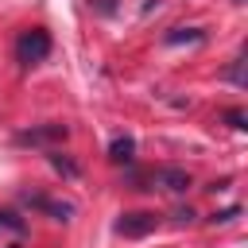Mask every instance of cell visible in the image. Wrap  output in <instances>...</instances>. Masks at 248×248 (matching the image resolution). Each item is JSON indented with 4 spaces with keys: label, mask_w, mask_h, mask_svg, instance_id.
<instances>
[{
    "label": "cell",
    "mask_w": 248,
    "mask_h": 248,
    "mask_svg": "<svg viewBox=\"0 0 248 248\" xmlns=\"http://www.w3.org/2000/svg\"><path fill=\"white\" fill-rule=\"evenodd\" d=\"M50 54V35L46 31H23L19 39H16V62L19 66H35V62H43Z\"/></svg>",
    "instance_id": "6da1fadb"
},
{
    "label": "cell",
    "mask_w": 248,
    "mask_h": 248,
    "mask_svg": "<svg viewBox=\"0 0 248 248\" xmlns=\"http://www.w3.org/2000/svg\"><path fill=\"white\" fill-rule=\"evenodd\" d=\"M155 225H159V217H155V213L132 209V213H120L116 232H120V236H147V232H155Z\"/></svg>",
    "instance_id": "7a4b0ae2"
},
{
    "label": "cell",
    "mask_w": 248,
    "mask_h": 248,
    "mask_svg": "<svg viewBox=\"0 0 248 248\" xmlns=\"http://www.w3.org/2000/svg\"><path fill=\"white\" fill-rule=\"evenodd\" d=\"M66 136H70L66 124H39V128L19 132L16 143H23V147H39V143H58V140H66Z\"/></svg>",
    "instance_id": "3957f363"
},
{
    "label": "cell",
    "mask_w": 248,
    "mask_h": 248,
    "mask_svg": "<svg viewBox=\"0 0 248 248\" xmlns=\"http://www.w3.org/2000/svg\"><path fill=\"white\" fill-rule=\"evenodd\" d=\"M151 182H159L163 190H170V194H182L186 186H190V174L186 170H178V167H163V170H155L151 174Z\"/></svg>",
    "instance_id": "277c9868"
},
{
    "label": "cell",
    "mask_w": 248,
    "mask_h": 248,
    "mask_svg": "<svg viewBox=\"0 0 248 248\" xmlns=\"http://www.w3.org/2000/svg\"><path fill=\"white\" fill-rule=\"evenodd\" d=\"M27 205L50 213L54 221H70V217H74V205H70V202H50V198H43V194H27Z\"/></svg>",
    "instance_id": "5b68a950"
},
{
    "label": "cell",
    "mask_w": 248,
    "mask_h": 248,
    "mask_svg": "<svg viewBox=\"0 0 248 248\" xmlns=\"http://www.w3.org/2000/svg\"><path fill=\"white\" fill-rule=\"evenodd\" d=\"M132 155H136V140L132 136H116L108 143V159L112 163H132Z\"/></svg>",
    "instance_id": "8992f818"
},
{
    "label": "cell",
    "mask_w": 248,
    "mask_h": 248,
    "mask_svg": "<svg viewBox=\"0 0 248 248\" xmlns=\"http://www.w3.org/2000/svg\"><path fill=\"white\" fill-rule=\"evenodd\" d=\"M163 43H167V46H178V43H202V27H174V31H167Z\"/></svg>",
    "instance_id": "52a82bcc"
},
{
    "label": "cell",
    "mask_w": 248,
    "mask_h": 248,
    "mask_svg": "<svg viewBox=\"0 0 248 248\" xmlns=\"http://www.w3.org/2000/svg\"><path fill=\"white\" fill-rule=\"evenodd\" d=\"M50 167L54 170H62L66 178H78V163H70L66 155H58V151H50Z\"/></svg>",
    "instance_id": "ba28073f"
},
{
    "label": "cell",
    "mask_w": 248,
    "mask_h": 248,
    "mask_svg": "<svg viewBox=\"0 0 248 248\" xmlns=\"http://www.w3.org/2000/svg\"><path fill=\"white\" fill-rule=\"evenodd\" d=\"M0 229H8V232L19 236V232H23V221H19L16 213H0Z\"/></svg>",
    "instance_id": "9c48e42d"
},
{
    "label": "cell",
    "mask_w": 248,
    "mask_h": 248,
    "mask_svg": "<svg viewBox=\"0 0 248 248\" xmlns=\"http://www.w3.org/2000/svg\"><path fill=\"white\" fill-rule=\"evenodd\" d=\"M229 81H236V85H244V58H236V62L229 66Z\"/></svg>",
    "instance_id": "30bf717a"
},
{
    "label": "cell",
    "mask_w": 248,
    "mask_h": 248,
    "mask_svg": "<svg viewBox=\"0 0 248 248\" xmlns=\"http://www.w3.org/2000/svg\"><path fill=\"white\" fill-rule=\"evenodd\" d=\"M229 124H232V128H248V124H244V112H236V108L229 112Z\"/></svg>",
    "instance_id": "8fae6325"
},
{
    "label": "cell",
    "mask_w": 248,
    "mask_h": 248,
    "mask_svg": "<svg viewBox=\"0 0 248 248\" xmlns=\"http://www.w3.org/2000/svg\"><path fill=\"white\" fill-rule=\"evenodd\" d=\"M232 217H236V209H221V213H213V221H221V225L232 221Z\"/></svg>",
    "instance_id": "7c38bea8"
}]
</instances>
